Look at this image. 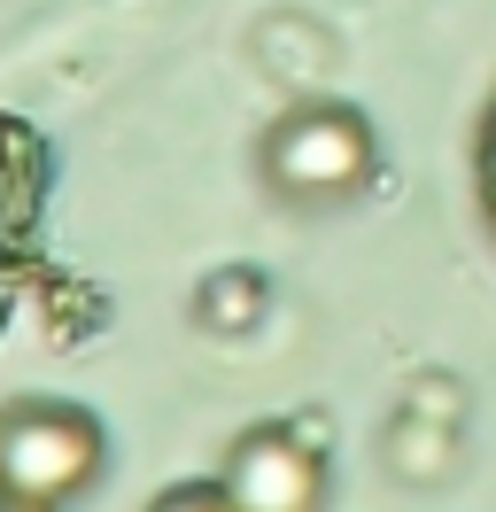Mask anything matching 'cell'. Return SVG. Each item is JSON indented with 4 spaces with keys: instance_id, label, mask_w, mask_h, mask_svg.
I'll use <instances>...</instances> for the list:
<instances>
[{
    "instance_id": "1",
    "label": "cell",
    "mask_w": 496,
    "mask_h": 512,
    "mask_svg": "<svg viewBox=\"0 0 496 512\" xmlns=\"http://www.w3.org/2000/svg\"><path fill=\"white\" fill-rule=\"evenodd\" d=\"M372 125L349 109V101H310V109H287L264 140V171H272L279 194L295 202H341L372 179Z\"/></svg>"
},
{
    "instance_id": "2",
    "label": "cell",
    "mask_w": 496,
    "mask_h": 512,
    "mask_svg": "<svg viewBox=\"0 0 496 512\" xmlns=\"http://www.w3.org/2000/svg\"><path fill=\"white\" fill-rule=\"evenodd\" d=\"M101 474V419L78 404H16L0 419V489L55 512Z\"/></svg>"
},
{
    "instance_id": "3",
    "label": "cell",
    "mask_w": 496,
    "mask_h": 512,
    "mask_svg": "<svg viewBox=\"0 0 496 512\" xmlns=\"http://www.w3.org/2000/svg\"><path fill=\"white\" fill-rule=\"evenodd\" d=\"M225 497L241 512H318L326 497V458L318 443H303L295 427H248L225 450Z\"/></svg>"
},
{
    "instance_id": "4",
    "label": "cell",
    "mask_w": 496,
    "mask_h": 512,
    "mask_svg": "<svg viewBox=\"0 0 496 512\" xmlns=\"http://www.w3.org/2000/svg\"><path fill=\"white\" fill-rule=\"evenodd\" d=\"M473 202H481V218L496 233V94L481 109V125H473Z\"/></svg>"
},
{
    "instance_id": "5",
    "label": "cell",
    "mask_w": 496,
    "mask_h": 512,
    "mask_svg": "<svg viewBox=\"0 0 496 512\" xmlns=\"http://www.w3.org/2000/svg\"><path fill=\"white\" fill-rule=\"evenodd\" d=\"M148 512H241L225 497V481H179V489H163Z\"/></svg>"
},
{
    "instance_id": "6",
    "label": "cell",
    "mask_w": 496,
    "mask_h": 512,
    "mask_svg": "<svg viewBox=\"0 0 496 512\" xmlns=\"http://www.w3.org/2000/svg\"><path fill=\"white\" fill-rule=\"evenodd\" d=\"M0 512H47V505H24V497H8V489H0Z\"/></svg>"
}]
</instances>
